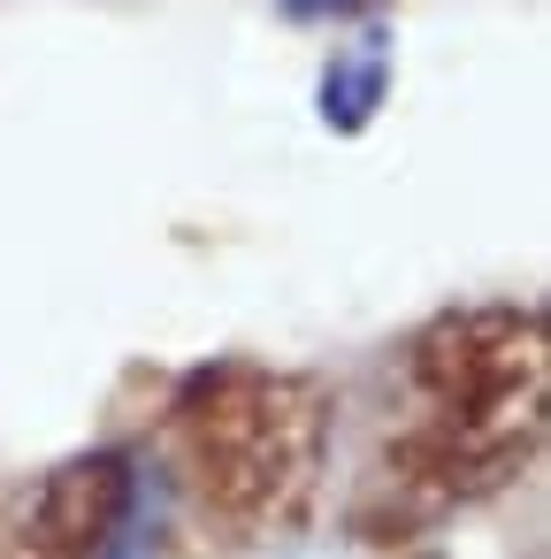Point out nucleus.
Listing matches in <instances>:
<instances>
[{"label":"nucleus","mask_w":551,"mask_h":559,"mask_svg":"<svg viewBox=\"0 0 551 559\" xmlns=\"http://www.w3.org/2000/svg\"><path fill=\"white\" fill-rule=\"evenodd\" d=\"M398 376L406 414L375 460V490L391 498L398 528L475 506L536 460L551 399V337L536 307H452L429 330H414Z\"/></svg>","instance_id":"nucleus-1"},{"label":"nucleus","mask_w":551,"mask_h":559,"mask_svg":"<svg viewBox=\"0 0 551 559\" xmlns=\"http://www.w3.org/2000/svg\"><path fill=\"white\" fill-rule=\"evenodd\" d=\"M184 498L223 536H276L307 513L330 452V391L299 368L223 360L169 406Z\"/></svg>","instance_id":"nucleus-2"},{"label":"nucleus","mask_w":551,"mask_h":559,"mask_svg":"<svg viewBox=\"0 0 551 559\" xmlns=\"http://www.w3.org/2000/svg\"><path fill=\"white\" fill-rule=\"evenodd\" d=\"M123 513H131V460L123 452L62 460L32 490V506H24V521H16L0 559H100L116 544Z\"/></svg>","instance_id":"nucleus-3"}]
</instances>
